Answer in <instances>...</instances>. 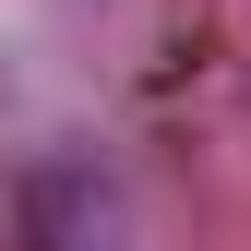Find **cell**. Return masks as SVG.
<instances>
[{
    "label": "cell",
    "mask_w": 251,
    "mask_h": 251,
    "mask_svg": "<svg viewBox=\"0 0 251 251\" xmlns=\"http://www.w3.org/2000/svg\"><path fill=\"white\" fill-rule=\"evenodd\" d=\"M12 215H24L36 251H96V239L120 227V192L96 179V155H36L24 192H12Z\"/></svg>",
    "instance_id": "6da1fadb"
}]
</instances>
